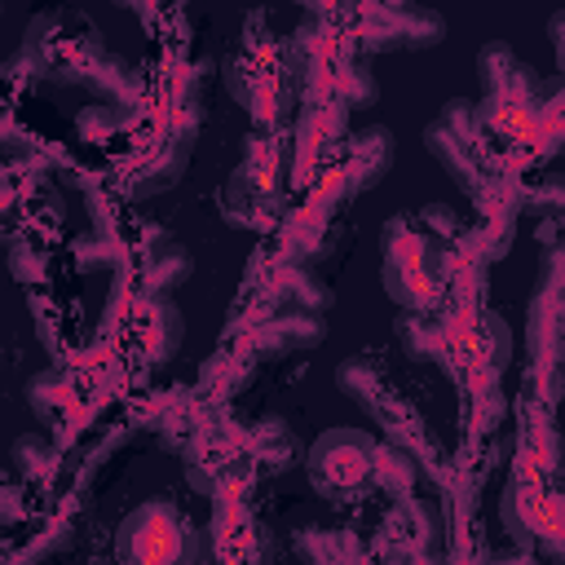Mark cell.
<instances>
[{"mask_svg":"<svg viewBox=\"0 0 565 565\" xmlns=\"http://www.w3.org/2000/svg\"><path fill=\"white\" fill-rule=\"evenodd\" d=\"M521 207H530L534 216H561V207H565V190H561V177H543L539 185L521 190Z\"/></svg>","mask_w":565,"mask_h":565,"instance_id":"32","label":"cell"},{"mask_svg":"<svg viewBox=\"0 0 565 565\" xmlns=\"http://www.w3.org/2000/svg\"><path fill=\"white\" fill-rule=\"evenodd\" d=\"M291 185V128H252L243 137V163L221 190V216L234 230H269L287 216Z\"/></svg>","mask_w":565,"mask_h":565,"instance_id":"2","label":"cell"},{"mask_svg":"<svg viewBox=\"0 0 565 565\" xmlns=\"http://www.w3.org/2000/svg\"><path fill=\"white\" fill-rule=\"evenodd\" d=\"M194 274V256L185 243L159 234L132 256V274H124V287L132 296H172Z\"/></svg>","mask_w":565,"mask_h":565,"instance_id":"19","label":"cell"},{"mask_svg":"<svg viewBox=\"0 0 565 565\" xmlns=\"http://www.w3.org/2000/svg\"><path fill=\"white\" fill-rule=\"evenodd\" d=\"M199 124H203V106H199V93H190V97H181V106H172L168 128L128 168L124 194L128 199H154V194L172 190L190 168V154H194V141H199Z\"/></svg>","mask_w":565,"mask_h":565,"instance_id":"10","label":"cell"},{"mask_svg":"<svg viewBox=\"0 0 565 565\" xmlns=\"http://www.w3.org/2000/svg\"><path fill=\"white\" fill-rule=\"evenodd\" d=\"M71 534H75L71 525H53L49 534H31V543H26L18 556H53V552H62V547L71 543Z\"/></svg>","mask_w":565,"mask_h":565,"instance_id":"34","label":"cell"},{"mask_svg":"<svg viewBox=\"0 0 565 565\" xmlns=\"http://www.w3.org/2000/svg\"><path fill=\"white\" fill-rule=\"evenodd\" d=\"M115 556L124 565H177V561H203V530L190 525V516L168 503L150 499L132 508L115 530Z\"/></svg>","mask_w":565,"mask_h":565,"instance_id":"7","label":"cell"},{"mask_svg":"<svg viewBox=\"0 0 565 565\" xmlns=\"http://www.w3.org/2000/svg\"><path fill=\"white\" fill-rule=\"evenodd\" d=\"M437 539H441L437 512L415 494H397L388 499V512L380 516L371 552L388 561H419V556H437Z\"/></svg>","mask_w":565,"mask_h":565,"instance_id":"15","label":"cell"},{"mask_svg":"<svg viewBox=\"0 0 565 565\" xmlns=\"http://www.w3.org/2000/svg\"><path fill=\"white\" fill-rule=\"evenodd\" d=\"M13 459V472L26 481V486H49L57 472H62V450L53 446V437L44 433H22L9 450Z\"/></svg>","mask_w":565,"mask_h":565,"instance_id":"26","label":"cell"},{"mask_svg":"<svg viewBox=\"0 0 565 565\" xmlns=\"http://www.w3.org/2000/svg\"><path fill=\"white\" fill-rule=\"evenodd\" d=\"M124 305V335H128V349L146 362V366H159L168 362L181 340H185V318L181 309L172 305V296H132L124 282H119V296Z\"/></svg>","mask_w":565,"mask_h":565,"instance_id":"14","label":"cell"},{"mask_svg":"<svg viewBox=\"0 0 565 565\" xmlns=\"http://www.w3.org/2000/svg\"><path fill=\"white\" fill-rule=\"evenodd\" d=\"M4 137H9V124L0 119V150H4Z\"/></svg>","mask_w":565,"mask_h":565,"instance_id":"36","label":"cell"},{"mask_svg":"<svg viewBox=\"0 0 565 565\" xmlns=\"http://www.w3.org/2000/svg\"><path fill=\"white\" fill-rule=\"evenodd\" d=\"M565 265L561 247H543L539 287L525 305V340H530V366H525V393H534L543 406H556L561 397V313H565Z\"/></svg>","mask_w":565,"mask_h":565,"instance_id":"5","label":"cell"},{"mask_svg":"<svg viewBox=\"0 0 565 565\" xmlns=\"http://www.w3.org/2000/svg\"><path fill=\"white\" fill-rule=\"evenodd\" d=\"M247 291L260 296L269 309H309V313H327L335 305L331 287L300 260H287L278 252H260L247 274H243Z\"/></svg>","mask_w":565,"mask_h":565,"instance_id":"13","label":"cell"},{"mask_svg":"<svg viewBox=\"0 0 565 565\" xmlns=\"http://www.w3.org/2000/svg\"><path fill=\"white\" fill-rule=\"evenodd\" d=\"M203 556H216V561H269L274 556V534L252 516L247 499H225V503H216L212 521L203 525Z\"/></svg>","mask_w":565,"mask_h":565,"instance_id":"17","label":"cell"},{"mask_svg":"<svg viewBox=\"0 0 565 565\" xmlns=\"http://www.w3.org/2000/svg\"><path fill=\"white\" fill-rule=\"evenodd\" d=\"M446 256H450V247H441L419 225L415 212L384 221V230H380V282H384L388 300H397L402 309H437V300L446 291Z\"/></svg>","mask_w":565,"mask_h":565,"instance_id":"4","label":"cell"},{"mask_svg":"<svg viewBox=\"0 0 565 565\" xmlns=\"http://www.w3.org/2000/svg\"><path fill=\"white\" fill-rule=\"evenodd\" d=\"M252 366H256V349H252L243 335L225 331V344H221V353H212V362L203 366V375H199V384H194L199 402L216 406V402L234 397V393H238V388L252 380Z\"/></svg>","mask_w":565,"mask_h":565,"instance_id":"23","label":"cell"},{"mask_svg":"<svg viewBox=\"0 0 565 565\" xmlns=\"http://www.w3.org/2000/svg\"><path fill=\"white\" fill-rule=\"evenodd\" d=\"M499 521L516 547H539L552 561H561L565 539H561V494L556 481H539L525 472H512L499 499Z\"/></svg>","mask_w":565,"mask_h":565,"instance_id":"12","label":"cell"},{"mask_svg":"<svg viewBox=\"0 0 565 565\" xmlns=\"http://www.w3.org/2000/svg\"><path fill=\"white\" fill-rule=\"evenodd\" d=\"M141 119V106H119V102H93V106H84L79 115H75V128H79V137L88 141V146H97V141H110V137H119L128 124H137Z\"/></svg>","mask_w":565,"mask_h":565,"instance_id":"28","label":"cell"},{"mask_svg":"<svg viewBox=\"0 0 565 565\" xmlns=\"http://www.w3.org/2000/svg\"><path fill=\"white\" fill-rule=\"evenodd\" d=\"M393 154H397V146H393V132L384 124H371V128L349 132L344 137V150L335 159V181H340L344 203L358 199V194H366L371 185H380V177L393 168Z\"/></svg>","mask_w":565,"mask_h":565,"instance_id":"18","label":"cell"},{"mask_svg":"<svg viewBox=\"0 0 565 565\" xmlns=\"http://www.w3.org/2000/svg\"><path fill=\"white\" fill-rule=\"evenodd\" d=\"M225 84L256 128H291L300 97H296V79L287 66V40L269 31V18L260 9L243 18L238 49L225 62Z\"/></svg>","mask_w":565,"mask_h":565,"instance_id":"1","label":"cell"},{"mask_svg":"<svg viewBox=\"0 0 565 565\" xmlns=\"http://www.w3.org/2000/svg\"><path fill=\"white\" fill-rule=\"evenodd\" d=\"M300 463L327 503H358L371 494L375 437L366 428H331L300 455Z\"/></svg>","mask_w":565,"mask_h":565,"instance_id":"9","label":"cell"},{"mask_svg":"<svg viewBox=\"0 0 565 565\" xmlns=\"http://www.w3.org/2000/svg\"><path fill=\"white\" fill-rule=\"evenodd\" d=\"M234 437H238V446L252 455V463H256L260 477L287 472V468H296L300 455H305L300 441H296V433H291V424L278 419V415H260V419H252V424H234Z\"/></svg>","mask_w":565,"mask_h":565,"instance_id":"20","label":"cell"},{"mask_svg":"<svg viewBox=\"0 0 565 565\" xmlns=\"http://www.w3.org/2000/svg\"><path fill=\"white\" fill-rule=\"evenodd\" d=\"M335 384L340 393L371 419L384 428V441L402 446L406 455H415V463L437 481L441 477V450L433 446V437L424 433V419L415 411V402L388 380V371L375 362V358H344L335 366Z\"/></svg>","mask_w":565,"mask_h":565,"instance_id":"3","label":"cell"},{"mask_svg":"<svg viewBox=\"0 0 565 565\" xmlns=\"http://www.w3.org/2000/svg\"><path fill=\"white\" fill-rule=\"evenodd\" d=\"M18 521H26V494L0 472V525H18Z\"/></svg>","mask_w":565,"mask_h":565,"instance_id":"33","label":"cell"},{"mask_svg":"<svg viewBox=\"0 0 565 565\" xmlns=\"http://www.w3.org/2000/svg\"><path fill=\"white\" fill-rule=\"evenodd\" d=\"M75 397H79V388H75V380H71V371H66L62 362L49 366V371H40V375L26 384L31 411L53 428L57 441H71V433L84 424V415L75 411Z\"/></svg>","mask_w":565,"mask_h":565,"instance_id":"21","label":"cell"},{"mask_svg":"<svg viewBox=\"0 0 565 565\" xmlns=\"http://www.w3.org/2000/svg\"><path fill=\"white\" fill-rule=\"evenodd\" d=\"M181 459H185V481L194 486V494H203L212 503L247 499V490L260 477L256 463H252V455L234 437V419H225L216 411H207V424L181 450Z\"/></svg>","mask_w":565,"mask_h":565,"instance_id":"8","label":"cell"},{"mask_svg":"<svg viewBox=\"0 0 565 565\" xmlns=\"http://www.w3.org/2000/svg\"><path fill=\"white\" fill-rule=\"evenodd\" d=\"M44 260H49V252H44L35 238H13V247H9V269H13V278H18L22 287H35V282L44 278Z\"/></svg>","mask_w":565,"mask_h":565,"instance_id":"31","label":"cell"},{"mask_svg":"<svg viewBox=\"0 0 565 565\" xmlns=\"http://www.w3.org/2000/svg\"><path fill=\"white\" fill-rule=\"evenodd\" d=\"M296 4H300V9H309L313 18H335V13H340L349 0H296Z\"/></svg>","mask_w":565,"mask_h":565,"instance_id":"35","label":"cell"},{"mask_svg":"<svg viewBox=\"0 0 565 565\" xmlns=\"http://www.w3.org/2000/svg\"><path fill=\"white\" fill-rule=\"evenodd\" d=\"M424 146H428V154L446 168V177H450L472 203H477L499 177H508V172H499L494 150L486 146L481 124H477V110H472L468 97H455V102L441 106V115L424 128Z\"/></svg>","mask_w":565,"mask_h":565,"instance_id":"6","label":"cell"},{"mask_svg":"<svg viewBox=\"0 0 565 565\" xmlns=\"http://www.w3.org/2000/svg\"><path fill=\"white\" fill-rule=\"evenodd\" d=\"M296 556L305 561H349V556H371V547H362L349 530H327V525H300L291 539Z\"/></svg>","mask_w":565,"mask_h":565,"instance_id":"27","label":"cell"},{"mask_svg":"<svg viewBox=\"0 0 565 565\" xmlns=\"http://www.w3.org/2000/svg\"><path fill=\"white\" fill-rule=\"evenodd\" d=\"M424 468L415 463V455H406L393 441H375V463H371V490L397 499V494H415Z\"/></svg>","mask_w":565,"mask_h":565,"instance_id":"25","label":"cell"},{"mask_svg":"<svg viewBox=\"0 0 565 565\" xmlns=\"http://www.w3.org/2000/svg\"><path fill=\"white\" fill-rule=\"evenodd\" d=\"M477 79H481V93H530L539 88L534 71L503 44V40H486L477 49Z\"/></svg>","mask_w":565,"mask_h":565,"instance_id":"24","label":"cell"},{"mask_svg":"<svg viewBox=\"0 0 565 565\" xmlns=\"http://www.w3.org/2000/svg\"><path fill=\"white\" fill-rule=\"evenodd\" d=\"M353 49L358 53H402V49H433L446 35V18L424 4H366L353 0Z\"/></svg>","mask_w":565,"mask_h":565,"instance_id":"11","label":"cell"},{"mask_svg":"<svg viewBox=\"0 0 565 565\" xmlns=\"http://www.w3.org/2000/svg\"><path fill=\"white\" fill-rule=\"evenodd\" d=\"M397 344L406 349L411 362H433L455 380V340L446 322L433 309H402L397 318Z\"/></svg>","mask_w":565,"mask_h":565,"instance_id":"22","label":"cell"},{"mask_svg":"<svg viewBox=\"0 0 565 565\" xmlns=\"http://www.w3.org/2000/svg\"><path fill=\"white\" fill-rule=\"evenodd\" d=\"M415 216H419V225H424L441 247H459V243H463V221H459L455 207H446V203H428V207H419Z\"/></svg>","mask_w":565,"mask_h":565,"instance_id":"30","label":"cell"},{"mask_svg":"<svg viewBox=\"0 0 565 565\" xmlns=\"http://www.w3.org/2000/svg\"><path fill=\"white\" fill-rule=\"evenodd\" d=\"M225 331L243 335L256 358H282V353H305L318 349L327 340V313H309V309H269L256 322H230Z\"/></svg>","mask_w":565,"mask_h":565,"instance_id":"16","label":"cell"},{"mask_svg":"<svg viewBox=\"0 0 565 565\" xmlns=\"http://www.w3.org/2000/svg\"><path fill=\"white\" fill-rule=\"evenodd\" d=\"M331 97L340 102V106H349V110H366V106H375V97H380V84H375V75L366 71V62H362V53L340 71V79H335V88H331Z\"/></svg>","mask_w":565,"mask_h":565,"instance_id":"29","label":"cell"}]
</instances>
